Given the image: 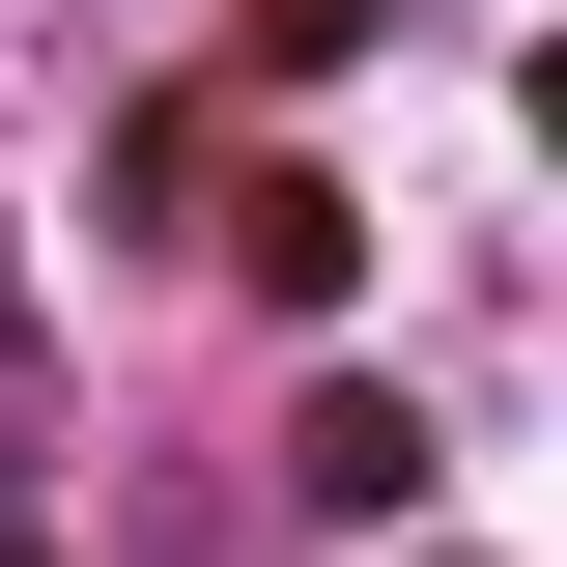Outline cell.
Returning a JSON list of instances; mask_svg holds the SVG:
<instances>
[{
  "mask_svg": "<svg viewBox=\"0 0 567 567\" xmlns=\"http://www.w3.org/2000/svg\"><path fill=\"white\" fill-rule=\"evenodd\" d=\"M284 483H312V511H369V539H398V511H425V425H398V398H369V369H341V398H284Z\"/></svg>",
  "mask_w": 567,
  "mask_h": 567,
  "instance_id": "obj_1",
  "label": "cell"
},
{
  "mask_svg": "<svg viewBox=\"0 0 567 567\" xmlns=\"http://www.w3.org/2000/svg\"><path fill=\"white\" fill-rule=\"evenodd\" d=\"M0 483H29V256H0Z\"/></svg>",
  "mask_w": 567,
  "mask_h": 567,
  "instance_id": "obj_2",
  "label": "cell"
}]
</instances>
